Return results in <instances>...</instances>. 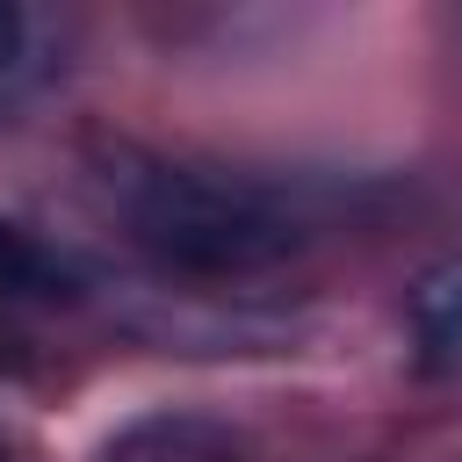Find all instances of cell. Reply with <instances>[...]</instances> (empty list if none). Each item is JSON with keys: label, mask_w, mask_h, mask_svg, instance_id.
I'll return each mask as SVG.
<instances>
[{"label": "cell", "mask_w": 462, "mask_h": 462, "mask_svg": "<svg viewBox=\"0 0 462 462\" xmlns=\"http://www.w3.org/2000/svg\"><path fill=\"white\" fill-rule=\"evenodd\" d=\"M123 224L159 267L180 274H253L318 231L303 195L245 173H195V166L123 173Z\"/></svg>", "instance_id": "obj_1"}, {"label": "cell", "mask_w": 462, "mask_h": 462, "mask_svg": "<svg viewBox=\"0 0 462 462\" xmlns=\"http://www.w3.org/2000/svg\"><path fill=\"white\" fill-rule=\"evenodd\" d=\"M101 462H245V448L202 411H152L123 426Z\"/></svg>", "instance_id": "obj_2"}, {"label": "cell", "mask_w": 462, "mask_h": 462, "mask_svg": "<svg viewBox=\"0 0 462 462\" xmlns=\"http://www.w3.org/2000/svg\"><path fill=\"white\" fill-rule=\"evenodd\" d=\"M411 332L433 368H462V260H440L411 289Z\"/></svg>", "instance_id": "obj_3"}, {"label": "cell", "mask_w": 462, "mask_h": 462, "mask_svg": "<svg viewBox=\"0 0 462 462\" xmlns=\"http://www.w3.org/2000/svg\"><path fill=\"white\" fill-rule=\"evenodd\" d=\"M72 267L22 224L0 217V303H51V296H72Z\"/></svg>", "instance_id": "obj_4"}, {"label": "cell", "mask_w": 462, "mask_h": 462, "mask_svg": "<svg viewBox=\"0 0 462 462\" xmlns=\"http://www.w3.org/2000/svg\"><path fill=\"white\" fill-rule=\"evenodd\" d=\"M14 51H22V7H7V0H0V72L14 65Z\"/></svg>", "instance_id": "obj_5"}, {"label": "cell", "mask_w": 462, "mask_h": 462, "mask_svg": "<svg viewBox=\"0 0 462 462\" xmlns=\"http://www.w3.org/2000/svg\"><path fill=\"white\" fill-rule=\"evenodd\" d=\"M0 462H7V455H0Z\"/></svg>", "instance_id": "obj_6"}]
</instances>
